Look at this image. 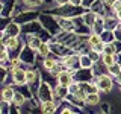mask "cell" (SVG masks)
I'll return each mask as SVG.
<instances>
[{"instance_id":"6da1fadb","label":"cell","mask_w":121,"mask_h":114,"mask_svg":"<svg viewBox=\"0 0 121 114\" xmlns=\"http://www.w3.org/2000/svg\"><path fill=\"white\" fill-rule=\"evenodd\" d=\"M83 12H85V6H76V5H73V3H67V5L58 6V9H56L53 14L73 18V17H80Z\"/></svg>"},{"instance_id":"7a4b0ae2","label":"cell","mask_w":121,"mask_h":114,"mask_svg":"<svg viewBox=\"0 0 121 114\" xmlns=\"http://www.w3.org/2000/svg\"><path fill=\"white\" fill-rule=\"evenodd\" d=\"M39 21H41V24H43V28L45 30H48L50 35H58L59 30H62L60 26H59V23H58L56 15L53 17V15H48V14H41L39 15Z\"/></svg>"},{"instance_id":"3957f363","label":"cell","mask_w":121,"mask_h":114,"mask_svg":"<svg viewBox=\"0 0 121 114\" xmlns=\"http://www.w3.org/2000/svg\"><path fill=\"white\" fill-rule=\"evenodd\" d=\"M91 82H94L97 85V88L100 91H103V93H109V91L112 90L113 87V81L111 78V75H98L95 79H92Z\"/></svg>"},{"instance_id":"277c9868","label":"cell","mask_w":121,"mask_h":114,"mask_svg":"<svg viewBox=\"0 0 121 114\" xmlns=\"http://www.w3.org/2000/svg\"><path fill=\"white\" fill-rule=\"evenodd\" d=\"M53 96H55V90L50 87L48 82L44 81L41 84L39 90H38V99L41 102H47V100H53Z\"/></svg>"},{"instance_id":"5b68a950","label":"cell","mask_w":121,"mask_h":114,"mask_svg":"<svg viewBox=\"0 0 121 114\" xmlns=\"http://www.w3.org/2000/svg\"><path fill=\"white\" fill-rule=\"evenodd\" d=\"M38 17H39V15H38L36 11L24 9V11H21L20 14H17V15H15V21H17L18 24H26V23H29V21L36 20Z\"/></svg>"},{"instance_id":"8992f818","label":"cell","mask_w":121,"mask_h":114,"mask_svg":"<svg viewBox=\"0 0 121 114\" xmlns=\"http://www.w3.org/2000/svg\"><path fill=\"white\" fill-rule=\"evenodd\" d=\"M11 73H12V81H14L15 85H24V84H27L24 68H20L18 66H14L12 70H11Z\"/></svg>"},{"instance_id":"52a82bcc","label":"cell","mask_w":121,"mask_h":114,"mask_svg":"<svg viewBox=\"0 0 121 114\" xmlns=\"http://www.w3.org/2000/svg\"><path fill=\"white\" fill-rule=\"evenodd\" d=\"M56 79H58V84H60V85L70 87L71 84L74 82V73L71 70H62L58 76H56Z\"/></svg>"},{"instance_id":"ba28073f","label":"cell","mask_w":121,"mask_h":114,"mask_svg":"<svg viewBox=\"0 0 121 114\" xmlns=\"http://www.w3.org/2000/svg\"><path fill=\"white\" fill-rule=\"evenodd\" d=\"M33 52H35V50H33L32 47L26 46L24 49H21L18 59H20L21 62H26V64H33V62H35V58H33Z\"/></svg>"},{"instance_id":"9c48e42d","label":"cell","mask_w":121,"mask_h":114,"mask_svg":"<svg viewBox=\"0 0 121 114\" xmlns=\"http://www.w3.org/2000/svg\"><path fill=\"white\" fill-rule=\"evenodd\" d=\"M44 28H43V24H41V21H36V20L23 24V32L24 33H39Z\"/></svg>"},{"instance_id":"30bf717a","label":"cell","mask_w":121,"mask_h":114,"mask_svg":"<svg viewBox=\"0 0 121 114\" xmlns=\"http://www.w3.org/2000/svg\"><path fill=\"white\" fill-rule=\"evenodd\" d=\"M20 32H21V29H20V24H18L17 21L9 23L8 28L5 30H2V38H5V37H18Z\"/></svg>"},{"instance_id":"8fae6325","label":"cell","mask_w":121,"mask_h":114,"mask_svg":"<svg viewBox=\"0 0 121 114\" xmlns=\"http://www.w3.org/2000/svg\"><path fill=\"white\" fill-rule=\"evenodd\" d=\"M26 43L29 47H32L33 50H38L39 46L43 44V41L39 40V37H36V33H26Z\"/></svg>"},{"instance_id":"7c38bea8","label":"cell","mask_w":121,"mask_h":114,"mask_svg":"<svg viewBox=\"0 0 121 114\" xmlns=\"http://www.w3.org/2000/svg\"><path fill=\"white\" fill-rule=\"evenodd\" d=\"M118 17H117L115 14L113 15H106L104 17V29L106 30H115L117 28H118Z\"/></svg>"},{"instance_id":"4fadbf2b","label":"cell","mask_w":121,"mask_h":114,"mask_svg":"<svg viewBox=\"0 0 121 114\" xmlns=\"http://www.w3.org/2000/svg\"><path fill=\"white\" fill-rule=\"evenodd\" d=\"M59 61H58V58H56L55 55H53V53H50V55L48 56H45L44 58V61H43V66H44V68L47 71H52L53 68L56 67V64H58Z\"/></svg>"},{"instance_id":"5bb4252c","label":"cell","mask_w":121,"mask_h":114,"mask_svg":"<svg viewBox=\"0 0 121 114\" xmlns=\"http://www.w3.org/2000/svg\"><path fill=\"white\" fill-rule=\"evenodd\" d=\"M95 18H97V14L94 12V11H85V12L82 14V20H83V23H85L88 28H92Z\"/></svg>"},{"instance_id":"9a60e30c","label":"cell","mask_w":121,"mask_h":114,"mask_svg":"<svg viewBox=\"0 0 121 114\" xmlns=\"http://www.w3.org/2000/svg\"><path fill=\"white\" fill-rule=\"evenodd\" d=\"M85 104H86V105H89V106H95V105L100 104V96H98L97 91H91V93L86 94V97H85Z\"/></svg>"},{"instance_id":"2e32d148","label":"cell","mask_w":121,"mask_h":114,"mask_svg":"<svg viewBox=\"0 0 121 114\" xmlns=\"http://www.w3.org/2000/svg\"><path fill=\"white\" fill-rule=\"evenodd\" d=\"M14 96H15V90L12 88V87H3V90H2V100L12 102Z\"/></svg>"},{"instance_id":"e0dca14e","label":"cell","mask_w":121,"mask_h":114,"mask_svg":"<svg viewBox=\"0 0 121 114\" xmlns=\"http://www.w3.org/2000/svg\"><path fill=\"white\" fill-rule=\"evenodd\" d=\"M24 102H26V96L21 93V91H15V96H14V99H12V104L14 106H17V108H21L23 105H24Z\"/></svg>"},{"instance_id":"ac0fdd59","label":"cell","mask_w":121,"mask_h":114,"mask_svg":"<svg viewBox=\"0 0 121 114\" xmlns=\"http://www.w3.org/2000/svg\"><path fill=\"white\" fill-rule=\"evenodd\" d=\"M56 109H58V105H56L55 100L43 102V105H41V111L43 113H55Z\"/></svg>"},{"instance_id":"d6986e66","label":"cell","mask_w":121,"mask_h":114,"mask_svg":"<svg viewBox=\"0 0 121 114\" xmlns=\"http://www.w3.org/2000/svg\"><path fill=\"white\" fill-rule=\"evenodd\" d=\"M115 56L117 55H111V53H101V62H103V66L108 68V67H111L112 64H115L117 62Z\"/></svg>"},{"instance_id":"ffe728a7","label":"cell","mask_w":121,"mask_h":114,"mask_svg":"<svg viewBox=\"0 0 121 114\" xmlns=\"http://www.w3.org/2000/svg\"><path fill=\"white\" fill-rule=\"evenodd\" d=\"M92 66H94V61L88 53L86 55H80V67L82 68H91Z\"/></svg>"},{"instance_id":"44dd1931","label":"cell","mask_w":121,"mask_h":114,"mask_svg":"<svg viewBox=\"0 0 121 114\" xmlns=\"http://www.w3.org/2000/svg\"><path fill=\"white\" fill-rule=\"evenodd\" d=\"M100 35H101V40H103L104 43H113V41H115V32H113V30H106L104 29Z\"/></svg>"},{"instance_id":"7402d4cb","label":"cell","mask_w":121,"mask_h":114,"mask_svg":"<svg viewBox=\"0 0 121 114\" xmlns=\"http://www.w3.org/2000/svg\"><path fill=\"white\" fill-rule=\"evenodd\" d=\"M38 78H41V76H39V71L33 70V68H29V70H26V81H27V84L36 81Z\"/></svg>"},{"instance_id":"603a6c76","label":"cell","mask_w":121,"mask_h":114,"mask_svg":"<svg viewBox=\"0 0 121 114\" xmlns=\"http://www.w3.org/2000/svg\"><path fill=\"white\" fill-rule=\"evenodd\" d=\"M89 8H91V11H94L95 14H103V8H106V6H104L103 0H95Z\"/></svg>"},{"instance_id":"cb8c5ba5","label":"cell","mask_w":121,"mask_h":114,"mask_svg":"<svg viewBox=\"0 0 121 114\" xmlns=\"http://www.w3.org/2000/svg\"><path fill=\"white\" fill-rule=\"evenodd\" d=\"M50 50H52V47H50V43H43L39 46V49H38V53H39V56H43V58H45V56H48L50 55Z\"/></svg>"},{"instance_id":"d4e9b609","label":"cell","mask_w":121,"mask_h":114,"mask_svg":"<svg viewBox=\"0 0 121 114\" xmlns=\"http://www.w3.org/2000/svg\"><path fill=\"white\" fill-rule=\"evenodd\" d=\"M108 73L111 75V76H113V78H117L120 73H121V66H120V62L118 64H112L111 67H108Z\"/></svg>"},{"instance_id":"484cf974","label":"cell","mask_w":121,"mask_h":114,"mask_svg":"<svg viewBox=\"0 0 121 114\" xmlns=\"http://www.w3.org/2000/svg\"><path fill=\"white\" fill-rule=\"evenodd\" d=\"M24 3V6H29V8H36L39 5H43L44 0H21Z\"/></svg>"},{"instance_id":"4316f807","label":"cell","mask_w":121,"mask_h":114,"mask_svg":"<svg viewBox=\"0 0 121 114\" xmlns=\"http://www.w3.org/2000/svg\"><path fill=\"white\" fill-rule=\"evenodd\" d=\"M9 104H11V102H5V100H2V108H0V113H2V114H8V113H11Z\"/></svg>"},{"instance_id":"83f0119b","label":"cell","mask_w":121,"mask_h":114,"mask_svg":"<svg viewBox=\"0 0 121 114\" xmlns=\"http://www.w3.org/2000/svg\"><path fill=\"white\" fill-rule=\"evenodd\" d=\"M103 2H104V6H106V9H112L113 3H115L117 0H103Z\"/></svg>"},{"instance_id":"f1b7e54d","label":"cell","mask_w":121,"mask_h":114,"mask_svg":"<svg viewBox=\"0 0 121 114\" xmlns=\"http://www.w3.org/2000/svg\"><path fill=\"white\" fill-rule=\"evenodd\" d=\"M56 6H62V5H67V3H70V0H55Z\"/></svg>"},{"instance_id":"f546056e","label":"cell","mask_w":121,"mask_h":114,"mask_svg":"<svg viewBox=\"0 0 121 114\" xmlns=\"http://www.w3.org/2000/svg\"><path fill=\"white\" fill-rule=\"evenodd\" d=\"M95 2V0H83V3H82V6H85V8H88V6H91L92 3Z\"/></svg>"},{"instance_id":"4dcf8cb0","label":"cell","mask_w":121,"mask_h":114,"mask_svg":"<svg viewBox=\"0 0 121 114\" xmlns=\"http://www.w3.org/2000/svg\"><path fill=\"white\" fill-rule=\"evenodd\" d=\"M70 3H73V5H76V6H82L83 0H70Z\"/></svg>"},{"instance_id":"1f68e13d","label":"cell","mask_w":121,"mask_h":114,"mask_svg":"<svg viewBox=\"0 0 121 114\" xmlns=\"http://www.w3.org/2000/svg\"><path fill=\"white\" fill-rule=\"evenodd\" d=\"M115 15L118 17V20L121 21V9H120V11H117V12H115Z\"/></svg>"},{"instance_id":"d6a6232c","label":"cell","mask_w":121,"mask_h":114,"mask_svg":"<svg viewBox=\"0 0 121 114\" xmlns=\"http://www.w3.org/2000/svg\"><path fill=\"white\" fill-rule=\"evenodd\" d=\"M117 82H118V84H121V73H120L118 76H117Z\"/></svg>"},{"instance_id":"836d02e7","label":"cell","mask_w":121,"mask_h":114,"mask_svg":"<svg viewBox=\"0 0 121 114\" xmlns=\"http://www.w3.org/2000/svg\"><path fill=\"white\" fill-rule=\"evenodd\" d=\"M117 29H120V30H121V21L118 23V28H117Z\"/></svg>"},{"instance_id":"e575fe53","label":"cell","mask_w":121,"mask_h":114,"mask_svg":"<svg viewBox=\"0 0 121 114\" xmlns=\"http://www.w3.org/2000/svg\"><path fill=\"white\" fill-rule=\"evenodd\" d=\"M120 93H121V84H120Z\"/></svg>"}]
</instances>
